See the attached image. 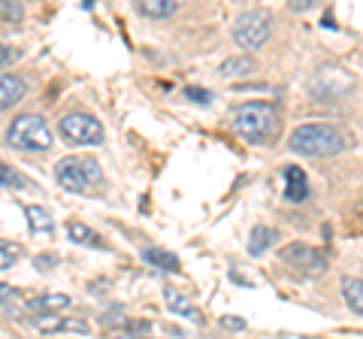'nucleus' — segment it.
Listing matches in <instances>:
<instances>
[{
  "label": "nucleus",
  "mask_w": 363,
  "mask_h": 339,
  "mask_svg": "<svg viewBox=\"0 0 363 339\" xmlns=\"http://www.w3.org/2000/svg\"><path fill=\"white\" fill-rule=\"evenodd\" d=\"M230 128L245 143H267L279 128V109L267 104V100H252V104L233 109Z\"/></svg>",
  "instance_id": "1"
},
{
  "label": "nucleus",
  "mask_w": 363,
  "mask_h": 339,
  "mask_svg": "<svg viewBox=\"0 0 363 339\" xmlns=\"http://www.w3.org/2000/svg\"><path fill=\"white\" fill-rule=\"evenodd\" d=\"M291 152H297L303 157H324V155H339L345 149V137L339 133L333 124H324V121H309V124H300L297 130L291 133Z\"/></svg>",
  "instance_id": "2"
},
{
  "label": "nucleus",
  "mask_w": 363,
  "mask_h": 339,
  "mask_svg": "<svg viewBox=\"0 0 363 339\" xmlns=\"http://www.w3.org/2000/svg\"><path fill=\"white\" fill-rule=\"evenodd\" d=\"M55 179L58 185L67 191H76V194H85V191H94L104 185V167H100L94 157H61L55 164Z\"/></svg>",
  "instance_id": "3"
},
{
  "label": "nucleus",
  "mask_w": 363,
  "mask_h": 339,
  "mask_svg": "<svg viewBox=\"0 0 363 339\" xmlns=\"http://www.w3.org/2000/svg\"><path fill=\"white\" fill-rule=\"evenodd\" d=\"M6 143L18 152H49L52 149V130L43 116L37 112H21V116L9 124Z\"/></svg>",
  "instance_id": "4"
},
{
  "label": "nucleus",
  "mask_w": 363,
  "mask_h": 339,
  "mask_svg": "<svg viewBox=\"0 0 363 339\" xmlns=\"http://www.w3.org/2000/svg\"><path fill=\"white\" fill-rule=\"evenodd\" d=\"M272 33V18L267 9H248L233 21V40L240 43V49L257 52Z\"/></svg>",
  "instance_id": "5"
},
{
  "label": "nucleus",
  "mask_w": 363,
  "mask_h": 339,
  "mask_svg": "<svg viewBox=\"0 0 363 339\" xmlns=\"http://www.w3.org/2000/svg\"><path fill=\"white\" fill-rule=\"evenodd\" d=\"M281 261H285L288 267H294L297 273L303 276H321L324 269H327V255L324 252H318L315 245H306V243H291L281 248Z\"/></svg>",
  "instance_id": "6"
},
{
  "label": "nucleus",
  "mask_w": 363,
  "mask_h": 339,
  "mask_svg": "<svg viewBox=\"0 0 363 339\" xmlns=\"http://www.w3.org/2000/svg\"><path fill=\"white\" fill-rule=\"evenodd\" d=\"M61 133L67 140H73L79 145H97L104 143V124L88 112H70L61 118Z\"/></svg>",
  "instance_id": "7"
},
{
  "label": "nucleus",
  "mask_w": 363,
  "mask_h": 339,
  "mask_svg": "<svg viewBox=\"0 0 363 339\" xmlns=\"http://www.w3.org/2000/svg\"><path fill=\"white\" fill-rule=\"evenodd\" d=\"M354 88V79L351 73L339 70V67H330V70H321L315 79V97H327V100H342L351 94Z\"/></svg>",
  "instance_id": "8"
},
{
  "label": "nucleus",
  "mask_w": 363,
  "mask_h": 339,
  "mask_svg": "<svg viewBox=\"0 0 363 339\" xmlns=\"http://www.w3.org/2000/svg\"><path fill=\"white\" fill-rule=\"evenodd\" d=\"M33 327L40 333H91L85 318H70V315H37Z\"/></svg>",
  "instance_id": "9"
},
{
  "label": "nucleus",
  "mask_w": 363,
  "mask_h": 339,
  "mask_svg": "<svg viewBox=\"0 0 363 339\" xmlns=\"http://www.w3.org/2000/svg\"><path fill=\"white\" fill-rule=\"evenodd\" d=\"M164 303H167L169 312H176V315H182V318H188V321H194V324H203V312H200L182 291L164 288Z\"/></svg>",
  "instance_id": "10"
},
{
  "label": "nucleus",
  "mask_w": 363,
  "mask_h": 339,
  "mask_svg": "<svg viewBox=\"0 0 363 339\" xmlns=\"http://www.w3.org/2000/svg\"><path fill=\"white\" fill-rule=\"evenodd\" d=\"M285 197L291 200V203H300V200H306V194H309V182H306V173H303V167H297V164H288L285 167Z\"/></svg>",
  "instance_id": "11"
},
{
  "label": "nucleus",
  "mask_w": 363,
  "mask_h": 339,
  "mask_svg": "<svg viewBox=\"0 0 363 339\" xmlns=\"http://www.w3.org/2000/svg\"><path fill=\"white\" fill-rule=\"evenodd\" d=\"M28 94V82L21 76H0V112L16 106Z\"/></svg>",
  "instance_id": "12"
},
{
  "label": "nucleus",
  "mask_w": 363,
  "mask_h": 339,
  "mask_svg": "<svg viewBox=\"0 0 363 339\" xmlns=\"http://www.w3.org/2000/svg\"><path fill=\"white\" fill-rule=\"evenodd\" d=\"M70 297L67 294H40V297L28 300V309L37 315H61L67 306H70Z\"/></svg>",
  "instance_id": "13"
},
{
  "label": "nucleus",
  "mask_w": 363,
  "mask_h": 339,
  "mask_svg": "<svg viewBox=\"0 0 363 339\" xmlns=\"http://www.w3.org/2000/svg\"><path fill=\"white\" fill-rule=\"evenodd\" d=\"M255 70H257V64H255L252 55H233V58H227L221 64L218 73L224 79H245V76H255Z\"/></svg>",
  "instance_id": "14"
},
{
  "label": "nucleus",
  "mask_w": 363,
  "mask_h": 339,
  "mask_svg": "<svg viewBox=\"0 0 363 339\" xmlns=\"http://www.w3.org/2000/svg\"><path fill=\"white\" fill-rule=\"evenodd\" d=\"M276 243H279V233L272 228H267V224H257V228L252 230V240H248V255L260 257V255H267Z\"/></svg>",
  "instance_id": "15"
},
{
  "label": "nucleus",
  "mask_w": 363,
  "mask_h": 339,
  "mask_svg": "<svg viewBox=\"0 0 363 339\" xmlns=\"http://www.w3.org/2000/svg\"><path fill=\"white\" fill-rule=\"evenodd\" d=\"M136 9L149 18H169L179 13V0H140Z\"/></svg>",
  "instance_id": "16"
},
{
  "label": "nucleus",
  "mask_w": 363,
  "mask_h": 339,
  "mask_svg": "<svg viewBox=\"0 0 363 339\" xmlns=\"http://www.w3.org/2000/svg\"><path fill=\"white\" fill-rule=\"evenodd\" d=\"M67 233H70V240L79 243V245L104 248V240H100V233H97L94 228H88L85 221H67Z\"/></svg>",
  "instance_id": "17"
},
{
  "label": "nucleus",
  "mask_w": 363,
  "mask_h": 339,
  "mask_svg": "<svg viewBox=\"0 0 363 339\" xmlns=\"http://www.w3.org/2000/svg\"><path fill=\"white\" fill-rule=\"evenodd\" d=\"M143 257L149 261L152 267H157V269H164V273H179V257L173 255V252H167V248H145L143 252Z\"/></svg>",
  "instance_id": "18"
},
{
  "label": "nucleus",
  "mask_w": 363,
  "mask_h": 339,
  "mask_svg": "<svg viewBox=\"0 0 363 339\" xmlns=\"http://www.w3.org/2000/svg\"><path fill=\"white\" fill-rule=\"evenodd\" d=\"M342 294H345V303L351 306V312L360 315L363 312V279L360 276H345L342 279Z\"/></svg>",
  "instance_id": "19"
},
{
  "label": "nucleus",
  "mask_w": 363,
  "mask_h": 339,
  "mask_svg": "<svg viewBox=\"0 0 363 339\" xmlns=\"http://www.w3.org/2000/svg\"><path fill=\"white\" fill-rule=\"evenodd\" d=\"M25 216H28V224H30L33 233H52L55 230V221L43 206H28Z\"/></svg>",
  "instance_id": "20"
},
{
  "label": "nucleus",
  "mask_w": 363,
  "mask_h": 339,
  "mask_svg": "<svg viewBox=\"0 0 363 339\" xmlns=\"http://www.w3.org/2000/svg\"><path fill=\"white\" fill-rule=\"evenodd\" d=\"M0 185L4 188H25V176H18L13 167H6V164H0Z\"/></svg>",
  "instance_id": "21"
},
{
  "label": "nucleus",
  "mask_w": 363,
  "mask_h": 339,
  "mask_svg": "<svg viewBox=\"0 0 363 339\" xmlns=\"http://www.w3.org/2000/svg\"><path fill=\"white\" fill-rule=\"evenodd\" d=\"M21 16H25L21 4H13V0H0V18H6V21H21Z\"/></svg>",
  "instance_id": "22"
},
{
  "label": "nucleus",
  "mask_w": 363,
  "mask_h": 339,
  "mask_svg": "<svg viewBox=\"0 0 363 339\" xmlns=\"http://www.w3.org/2000/svg\"><path fill=\"white\" fill-rule=\"evenodd\" d=\"M21 257V248L16 245H6V243H0V269H6V267H13L16 261Z\"/></svg>",
  "instance_id": "23"
},
{
  "label": "nucleus",
  "mask_w": 363,
  "mask_h": 339,
  "mask_svg": "<svg viewBox=\"0 0 363 339\" xmlns=\"http://www.w3.org/2000/svg\"><path fill=\"white\" fill-rule=\"evenodd\" d=\"M185 97L194 100V104H209V91H206V88H197V85H188L185 88Z\"/></svg>",
  "instance_id": "24"
},
{
  "label": "nucleus",
  "mask_w": 363,
  "mask_h": 339,
  "mask_svg": "<svg viewBox=\"0 0 363 339\" xmlns=\"http://www.w3.org/2000/svg\"><path fill=\"white\" fill-rule=\"evenodd\" d=\"M221 324L227 327V330H230V327H233V330H242V327H245V321H242V318H236V315H227Z\"/></svg>",
  "instance_id": "25"
},
{
  "label": "nucleus",
  "mask_w": 363,
  "mask_h": 339,
  "mask_svg": "<svg viewBox=\"0 0 363 339\" xmlns=\"http://www.w3.org/2000/svg\"><path fill=\"white\" fill-rule=\"evenodd\" d=\"M9 61H13V49H6L4 43H0V67H6Z\"/></svg>",
  "instance_id": "26"
},
{
  "label": "nucleus",
  "mask_w": 363,
  "mask_h": 339,
  "mask_svg": "<svg viewBox=\"0 0 363 339\" xmlns=\"http://www.w3.org/2000/svg\"><path fill=\"white\" fill-rule=\"evenodd\" d=\"M13 294H16L13 285H4V282H0V303H6L9 297H13Z\"/></svg>",
  "instance_id": "27"
},
{
  "label": "nucleus",
  "mask_w": 363,
  "mask_h": 339,
  "mask_svg": "<svg viewBox=\"0 0 363 339\" xmlns=\"http://www.w3.org/2000/svg\"><path fill=\"white\" fill-rule=\"evenodd\" d=\"M37 264H40V267H52V264H55V257H40Z\"/></svg>",
  "instance_id": "28"
},
{
  "label": "nucleus",
  "mask_w": 363,
  "mask_h": 339,
  "mask_svg": "<svg viewBox=\"0 0 363 339\" xmlns=\"http://www.w3.org/2000/svg\"><path fill=\"white\" fill-rule=\"evenodd\" d=\"M118 339H152V336H118Z\"/></svg>",
  "instance_id": "29"
}]
</instances>
